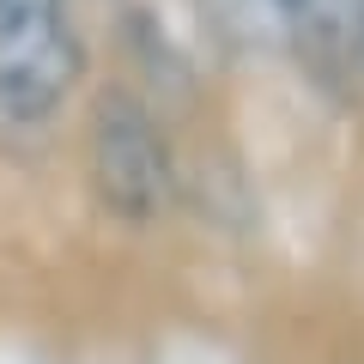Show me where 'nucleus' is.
I'll list each match as a JSON object with an SVG mask.
<instances>
[{
    "mask_svg": "<svg viewBox=\"0 0 364 364\" xmlns=\"http://www.w3.org/2000/svg\"><path fill=\"white\" fill-rule=\"evenodd\" d=\"M79 182L91 213L116 231H158L176 219L188 164H182L170 109L134 79H104L79 104Z\"/></svg>",
    "mask_w": 364,
    "mask_h": 364,
    "instance_id": "nucleus-1",
    "label": "nucleus"
},
{
    "mask_svg": "<svg viewBox=\"0 0 364 364\" xmlns=\"http://www.w3.org/2000/svg\"><path fill=\"white\" fill-rule=\"evenodd\" d=\"M79 0H0V140L43 146L55 140L73 104L91 91L97 61Z\"/></svg>",
    "mask_w": 364,
    "mask_h": 364,
    "instance_id": "nucleus-2",
    "label": "nucleus"
},
{
    "mask_svg": "<svg viewBox=\"0 0 364 364\" xmlns=\"http://www.w3.org/2000/svg\"><path fill=\"white\" fill-rule=\"evenodd\" d=\"M279 49L328 91L364 85V0H273Z\"/></svg>",
    "mask_w": 364,
    "mask_h": 364,
    "instance_id": "nucleus-3",
    "label": "nucleus"
}]
</instances>
